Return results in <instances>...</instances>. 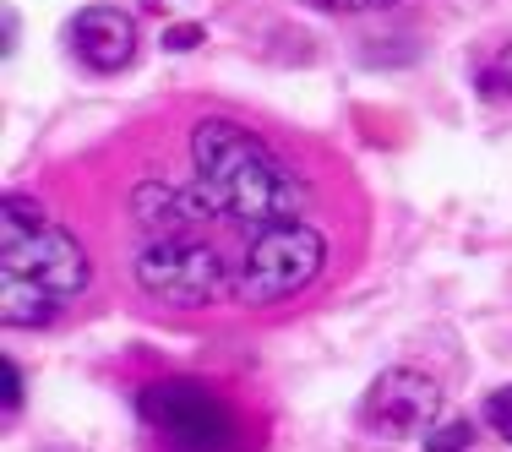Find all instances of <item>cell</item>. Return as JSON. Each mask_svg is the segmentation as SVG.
Segmentation results:
<instances>
[{
  "mask_svg": "<svg viewBox=\"0 0 512 452\" xmlns=\"http://www.w3.org/2000/svg\"><path fill=\"white\" fill-rule=\"evenodd\" d=\"M327 267V240L322 229H311L306 218H289V224H267L246 240L235 273V295L246 305H284L322 278Z\"/></svg>",
  "mask_w": 512,
  "mask_h": 452,
  "instance_id": "cell-4",
  "label": "cell"
},
{
  "mask_svg": "<svg viewBox=\"0 0 512 452\" xmlns=\"http://www.w3.org/2000/svg\"><path fill=\"white\" fill-rule=\"evenodd\" d=\"M197 39H202L197 28H175V33H164V50H191Z\"/></svg>",
  "mask_w": 512,
  "mask_h": 452,
  "instance_id": "cell-15",
  "label": "cell"
},
{
  "mask_svg": "<svg viewBox=\"0 0 512 452\" xmlns=\"http://www.w3.org/2000/svg\"><path fill=\"white\" fill-rule=\"evenodd\" d=\"M55 311L60 305L50 295L17 284V278H0V322L6 327H44V322H55Z\"/></svg>",
  "mask_w": 512,
  "mask_h": 452,
  "instance_id": "cell-9",
  "label": "cell"
},
{
  "mask_svg": "<svg viewBox=\"0 0 512 452\" xmlns=\"http://www.w3.org/2000/svg\"><path fill=\"white\" fill-rule=\"evenodd\" d=\"M436 414H442V382H436L431 371H420V365H393V371H382L360 403L365 431L387 436V442L436 431Z\"/></svg>",
  "mask_w": 512,
  "mask_h": 452,
  "instance_id": "cell-6",
  "label": "cell"
},
{
  "mask_svg": "<svg viewBox=\"0 0 512 452\" xmlns=\"http://www.w3.org/2000/svg\"><path fill=\"white\" fill-rule=\"evenodd\" d=\"M311 6L338 11V17H360V11H387V6H398V0H311Z\"/></svg>",
  "mask_w": 512,
  "mask_h": 452,
  "instance_id": "cell-14",
  "label": "cell"
},
{
  "mask_svg": "<svg viewBox=\"0 0 512 452\" xmlns=\"http://www.w3.org/2000/svg\"><path fill=\"white\" fill-rule=\"evenodd\" d=\"M131 284L142 289L153 305L169 311H202V305L224 300L235 289L218 246H207L197 235H153L142 240L131 256Z\"/></svg>",
  "mask_w": 512,
  "mask_h": 452,
  "instance_id": "cell-3",
  "label": "cell"
},
{
  "mask_svg": "<svg viewBox=\"0 0 512 452\" xmlns=\"http://www.w3.org/2000/svg\"><path fill=\"white\" fill-rule=\"evenodd\" d=\"M191 169H197V186L213 197L218 213L246 229L289 224L311 207L306 180L240 120H197L191 126Z\"/></svg>",
  "mask_w": 512,
  "mask_h": 452,
  "instance_id": "cell-1",
  "label": "cell"
},
{
  "mask_svg": "<svg viewBox=\"0 0 512 452\" xmlns=\"http://www.w3.org/2000/svg\"><path fill=\"white\" fill-rule=\"evenodd\" d=\"M480 93L491 104H512V44H502V50L480 66Z\"/></svg>",
  "mask_w": 512,
  "mask_h": 452,
  "instance_id": "cell-10",
  "label": "cell"
},
{
  "mask_svg": "<svg viewBox=\"0 0 512 452\" xmlns=\"http://www.w3.org/2000/svg\"><path fill=\"white\" fill-rule=\"evenodd\" d=\"M66 44L88 71L109 77V71H126L137 60V22L120 6H82L66 28Z\"/></svg>",
  "mask_w": 512,
  "mask_h": 452,
  "instance_id": "cell-7",
  "label": "cell"
},
{
  "mask_svg": "<svg viewBox=\"0 0 512 452\" xmlns=\"http://www.w3.org/2000/svg\"><path fill=\"white\" fill-rule=\"evenodd\" d=\"M480 414H485V425H491V431L512 447V382L496 387V393H485V409Z\"/></svg>",
  "mask_w": 512,
  "mask_h": 452,
  "instance_id": "cell-12",
  "label": "cell"
},
{
  "mask_svg": "<svg viewBox=\"0 0 512 452\" xmlns=\"http://www.w3.org/2000/svg\"><path fill=\"white\" fill-rule=\"evenodd\" d=\"M0 409H6V420L22 409V371H17V360H0Z\"/></svg>",
  "mask_w": 512,
  "mask_h": 452,
  "instance_id": "cell-13",
  "label": "cell"
},
{
  "mask_svg": "<svg viewBox=\"0 0 512 452\" xmlns=\"http://www.w3.org/2000/svg\"><path fill=\"white\" fill-rule=\"evenodd\" d=\"M0 278H17V284L50 295L55 305H66L88 289L93 262L71 229L44 218L39 202L6 191L0 197Z\"/></svg>",
  "mask_w": 512,
  "mask_h": 452,
  "instance_id": "cell-2",
  "label": "cell"
},
{
  "mask_svg": "<svg viewBox=\"0 0 512 452\" xmlns=\"http://www.w3.org/2000/svg\"><path fill=\"white\" fill-rule=\"evenodd\" d=\"M137 409L153 431H164L180 452H235L240 425L235 409L213 393V387L191 382V376H164L137 393Z\"/></svg>",
  "mask_w": 512,
  "mask_h": 452,
  "instance_id": "cell-5",
  "label": "cell"
},
{
  "mask_svg": "<svg viewBox=\"0 0 512 452\" xmlns=\"http://www.w3.org/2000/svg\"><path fill=\"white\" fill-rule=\"evenodd\" d=\"M131 213H137V224L153 229V235H186L191 224L224 218L202 186H164V180H142V186L131 191Z\"/></svg>",
  "mask_w": 512,
  "mask_h": 452,
  "instance_id": "cell-8",
  "label": "cell"
},
{
  "mask_svg": "<svg viewBox=\"0 0 512 452\" xmlns=\"http://www.w3.org/2000/svg\"><path fill=\"white\" fill-rule=\"evenodd\" d=\"M425 452H480L474 447V425L469 420H442L425 436Z\"/></svg>",
  "mask_w": 512,
  "mask_h": 452,
  "instance_id": "cell-11",
  "label": "cell"
}]
</instances>
